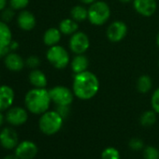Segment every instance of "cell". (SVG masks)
<instances>
[{
	"label": "cell",
	"mask_w": 159,
	"mask_h": 159,
	"mask_svg": "<svg viewBox=\"0 0 159 159\" xmlns=\"http://www.w3.org/2000/svg\"><path fill=\"white\" fill-rule=\"evenodd\" d=\"M99 80L91 71H84L74 75L72 91L74 96L81 100H89L99 91Z\"/></svg>",
	"instance_id": "cell-1"
},
{
	"label": "cell",
	"mask_w": 159,
	"mask_h": 159,
	"mask_svg": "<svg viewBox=\"0 0 159 159\" xmlns=\"http://www.w3.org/2000/svg\"><path fill=\"white\" fill-rule=\"evenodd\" d=\"M52 103L49 90L46 88H32L25 96V109L36 115H41L49 111Z\"/></svg>",
	"instance_id": "cell-2"
},
{
	"label": "cell",
	"mask_w": 159,
	"mask_h": 159,
	"mask_svg": "<svg viewBox=\"0 0 159 159\" xmlns=\"http://www.w3.org/2000/svg\"><path fill=\"white\" fill-rule=\"evenodd\" d=\"M64 120L56 111H47L39 117V128L44 135L52 136L61 130Z\"/></svg>",
	"instance_id": "cell-3"
},
{
	"label": "cell",
	"mask_w": 159,
	"mask_h": 159,
	"mask_svg": "<svg viewBox=\"0 0 159 159\" xmlns=\"http://www.w3.org/2000/svg\"><path fill=\"white\" fill-rule=\"evenodd\" d=\"M111 9L104 1H96L88 9V20L94 25H103L110 19Z\"/></svg>",
	"instance_id": "cell-4"
},
{
	"label": "cell",
	"mask_w": 159,
	"mask_h": 159,
	"mask_svg": "<svg viewBox=\"0 0 159 159\" xmlns=\"http://www.w3.org/2000/svg\"><path fill=\"white\" fill-rule=\"evenodd\" d=\"M46 58L49 63L57 69H64L70 62L67 51L58 44L49 47L46 52Z\"/></svg>",
	"instance_id": "cell-5"
},
{
	"label": "cell",
	"mask_w": 159,
	"mask_h": 159,
	"mask_svg": "<svg viewBox=\"0 0 159 159\" xmlns=\"http://www.w3.org/2000/svg\"><path fill=\"white\" fill-rule=\"evenodd\" d=\"M52 102H53L56 106H70L74 99V93L69 88L66 86H54L49 90Z\"/></svg>",
	"instance_id": "cell-6"
},
{
	"label": "cell",
	"mask_w": 159,
	"mask_h": 159,
	"mask_svg": "<svg viewBox=\"0 0 159 159\" xmlns=\"http://www.w3.org/2000/svg\"><path fill=\"white\" fill-rule=\"evenodd\" d=\"M90 47V39L84 32L77 31L69 39V48L75 54H84Z\"/></svg>",
	"instance_id": "cell-7"
},
{
	"label": "cell",
	"mask_w": 159,
	"mask_h": 159,
	"mask_svg": "<svg viewBox=\"0 0 159 159\" xmlns=\"http://www.w3.org/2000/svg\"><path fill=\"white\" fill-rule=\"evenodd\" d=\"M6 121L12 126L25 125L28 120V111L23 107L12 106L6 111Z\"/></svg>",
	"instance_id": "cell-8"
},
{
	"label": "cell",
	"mask_w": 159,
	"mask_h": 159,
	"mask_svg": "<svg viewBox=\"0 0 159 159\" xmlns=\"http://www.w3.org/2000/svg\"><path fill=\"white\" fill-rule=\"evenodd\" d=\"M14 150L15 154L19 159H34L39 152L37 144L31 140H23L19 142Z\"/></svg>",
	"instance_id": "cell-9"
},
{
	"label": "cell",
	"mask_w": 159,
	"mask_h": 159,
	"mask_svg": "<svg viewBox=\"0 0 159 159\" xmlns=\"http://www.w3.org/2000/svg\"><path fill=\"white\" fill-rule=\"evenodd\" d=\"M19 143V137L15 129L7 126L0 131V145L6 150H13Z\"/></svg>",
	"instance_id": "cell-10"
},
{
	"label": "cell",
	"mask_w": 159,
	"mask_h": 159,
	"mask_svg": "<svg viewBox=\"0 0 159 159\" xmlns=\"http://www.w3.org/2000/svg\"><path fill=\"white\" fill-rule=\"evenodd\" d=\"M127 34V26L122 21L111 23L107 29V38L111 42H119L123 40Z\"/></svg>",
	"instance_id": "cell-11"
},
{
	"label": "cell",
	"mask_w": 159,
	"mask_h": 159,
	"mask_svg": "<svg viewBox=\"0 0 159 159\" xmlns=\"http://www.w3.org/2000/svg\"><path fill=\"white\" fill-rule=\"evenodd\" d=\"M4 65L11 72H20L25 66V60L16 52H10L4 58Z\"/></svg>",
	"instance_id": "cell-12"
},
{
	"label": "cell",
	"mask_w": 159,
	"mask_h": 159,
	"mask_svg": "<svg viewBox=\"0 0 159 159\" xmlns=\"http://www.w3.org/2000/svg\"><path fill=\"white\" fill-rule=\"evenodd\" d=\"M135 11L144 17H150L154 14L157 9L156 0H133Z\"/></svg>",
	"instance_id": "cell-13"
},
{
	"label": "cell",
	"mask_w": 159,
	"mask_h": 159,
	"mask_svg": "<svg viewBox=\"0 0 159 159\" xmlns=\"http://www.w3.org/2000/svg\"><path fill=\"white\" fill-rule=\"evenodd\" d=\"M15 99V93L12 87L7 84L0 85V111H7L12 107Z\"/></svg>",
	"instance_id": "cell-14"
},
{
	"label": "cell",
	"mask_w": 159,
	"mask_h": 159,
	"mask_svg": "<svg viewBox=\"0 0 159 159\" xmlns=\"http://www.w3.org/2000/svg\"><path fill=\"white\" fill-rule=\"evenodd\" d=\"M16 22L19 28H21L24 31H31L35 28L37 25V20L35 15L31 11L25 10L21 11L17 14Z\"/></svg>",
	"instance_id": "cell-15"
},
{
	"label": "cell",
	"mask_w": 159,
	"mask_h": 159,
	"mask_svg": "<svg viewBox=\"0 0 159 159\" xmlns=\"http://www.w3.org/2000/svg\"><path fill=\"white\" fill-rule=\"evenodd\" d=\"M28 81L30 84L35 88H45L48 84L45 73L38 68L32 69L30 71L28 75Z\"/></svg>",
	"instance_id": "cell-16"
},
{
	"label": "cell",
	"mask_w": 159,
	"mask_h": 159,
	"mask_svg": "<svg viewBox=\"0 0 159 159\" xmlns=\"http://www.w3.org/2000/svg\"><path fill=\"white\" fill-rule=\"evenodd\" d=\"M70 66H71V69L74 72V74L82 73L88 69L89 60L84 54H76V56L72 59Z\"/></svg>",
	"instance_id": "cell-17"
},
{
	"label": "cell",
	"mask_w": 159,
	"mask_h": 159,
	"mask_svg": "<svg viewBox=\"0 0 159 159\" xmlns=\"http://www.w3.org/2000/svg\"><path fill=\"white\" fill-rule=\"evenodd\" d=\"M61 36H62V33L59 30V28L51 27L45 31L43 35V42L45 45L49 47L57 45L58 42L61 40Z\"/></svg>",
	"instance_id": "cell-18"
},
{
	"label": "cell",
	"mask_w": 159,
	"mask_h": 159,
	"mask_svg": "<svg viewBox=\"0 0 159 159\" xmlns=\"http://www.w3.org/2000/svg\"><path fill=\"white\" fill-rule=\"evenodd\" d=\"M12 40V32L9 24L0 20V47H9Z\"/></svg>",
	"instance_id": "cell-19"
},
{
	"label": "cell",
	"mask_w": 159,
	"mask_h": 159,
	"mask_svg": "<svg viewBox=\"0 0 159 159\" xmlns=\"http://www.w3.org/2000/svg\"><path fill=\"white\" fill-rule=\"evenodd\" d=\"M78 29H79V25L72 18L64 19L59 24V30L64 35H73L78 31Z\"/></svg>",
	"instance_id": "cell-20"
},
{
	"label": "cell",
	"mask_w": 159,
	"mask_h": 159,
	"mask_svg": "<svg viewBox=\"0 0 159 159\" xmlns=\"http://www.w3.org/2000/svg\"><path fill=\"white\" fill-rule=\"evenodd\" d=\"M70 15L71 18L75 20L77 23L84 22L86 19H88V10L82 5H77L71 9Z\"/></svg>",
	"instance_id": "cell-21"
},
{
	"label": "cell",
	"mask_w": 159,
	"mask_h": 159,
	"mask_svg": "<svg viewBox=\"0 0 159 159\" xmlns=\"http://www.w3.org/2000/svg\"><path fill=\"white\" fill-rule=\"evenodd\" d=\"M152 86V81L148 75H141L137 81V89L141 94L148 93Z\"/></svg>",
	"instance_id": "cell-22"
},
{
	"label": "cell",
	"mask_w": 159,
	"mask_h": 159,
	"mask_svg": "<svg viewBox=\"0 0 159 159\" xmlns=\"http://www.w3.org/2000/svg\"><path fill=\"white\" fill-rule=\"evenodd\" d=\"M156 112L153 111V110H150V111H144L141 115H140V118H139V123L142 126H145V127H150V126H152L155 122H156Z\"/></svg>",
	"instance_id": "cell-23"
},
{
	"label": "cell",
	"mask_w": 159,
	"mask_h": 159,
	"mask_svg": "<svg viewBox=\"0 0 159 159\" xmlns=\"http://www.w3.org/2000/svg\"><path fill=\"white\" fill-rule=\"evenodd\" d=\"M101 159H121V153L115 147L109 146L102 151Z\"/></svg>",
	"instance_id": "cell-24"
},
{
	"label": "cell",
	"mask_w": 159,
	"mask_h": 159,
	"mask_svg": "<svg viewBox=\"0 0 159 159\" xmlns=\"http://www.w3.org/2000/svg\"><path fill=\"white\" fill-rule=\"evenodd\" d=\"M143 158L144 159H159V150L152 145L143 148Z\"/></svg>",
	"instance_id": "cell-25"
},
{
	"label": "cell",
	"mask_w": 159,
	"mask_h": 159,
	"mask_svg": "<svg viewBox=\"0 0 159 159\" xmlns=\"http://www.w3.org/2000/svg\"><path fill=\"white\" fill-rule=\"evenodd\" d=\"M15 16H16L15 11L13 9H11L10 6L7 7L6 9H4L2 11H0V20L7 23V24H10L14 19Z\"/></svg>",
	"instance_id": "cell-26"
},
{
	"label": "cell",
	"mask_w": 159,
	"mask_h": 159,
	"mask_svg": "<svg viewBox=\"0 0 159 159\" xmlns=\"http://www.w3.org/2000/svg\"><path fill=\"white\" fill-rule=\"evenodd\" d=\"M29 5V0H9V6L15 11H23Z\"/></svg>",
	"instance_id": "cell-27"
},
{
	"label": "cell",
	"mask_w": 159,
	"mask_h": 159,
	"mask_svg": "<svg viewBox=\"0 0 159 159\" xmlns=\"http://www.w3.org/2000/svg\"><path fill=\"white\" fill-rule=\"evenodd\" d=\"M128 147L132 151H140L144 148V142L140 138H132L128 141Z\"/></svg>",
	"instance_id": "cell-28"
},
{
	"label": "cell",
	"mask_w": 159,
	"mask_h": 159,
	"mask_svg": "<svg viewBox=\"0 0 159 159\" xmlns=\"http://www.w3.org/2000/svg\"><path fill=\"white\" fill-rule=\"evenodd\" d=\"M151 105L152 109L159 114V88H157L152 95L151 98Z\"/></svg>",
	"instance_id": "cell-29"
},
{
	"label": "cell",
	"mask_w": 159,
	"mask_h": 159,
	"mask_svg": "<svg viewBox=\"0 0 159 159\" xmlns=\"http://www.w3.org/2000/svg\"><path fill=\"white\" fill-rule=\"evenodd\" d=\"M25 66H27L31 69L38 68L40 66V59L36 55H31L25 60Z\"/></svg>",
	"instance_id": "cell-30"
},
{
	"label": "cell",
	"mask_w": 159,
	"mask_h": 159,
	"mask_svg": "<svg viewBox=\"0 0 159 159\" xmlns=\"http://www.w3.org/2000/svg\"><path fill=\"white\" fill-rule=\"evenodd\" d=\"M55 111L64 118H67L69 113H70V107L69 106H66V105H63V106H56V109Z\"/></svg>",
	"instance_id": "cell-31"
},
{
	"label": "cell",
	"mask_w": 159,
	"mask_h": 159,
	"mask_svg": "<svg viewBox=\"0 0 159 159\" xmlns=\"http://www.w3.org/2000/svg\"><path fill=\"white\" fill-rule=\"evenodd\" d=\"M10 52H11L10 50V47H5V48H1V47H0V59L4 58Z\"/></svg>",
	"instance_id": "cell-32"
},
{
	"label": "cell",
	"mask_w": 159,
	"mask_h": 159,
	"mask_svg": "<svg viewBox=\"0 0 159 159\" xmlns=\"http://www.w3.org/2000/svg\"><path fill=\"white\" fill-rule=\"evenodd\" d=\"M19 46H20V45H19V43H18L17 41H15V40H12V41H11V43L10 44V46H9V47H10V50H11V52H15V51H16V50L19 48Z\"/></svg>",
	"instance_id": "cell-33"
},
{
	"label": "cell",
	"mask_w": 159,
	"mask_h": 159,
	"mask_svg": "<svg viewBox=\"0 0 159 159\" xmlns=\"http://www.w3.org/2000/svg\"><path fill=\"white\" fill-rule=\"evenodd\" d=\"M9 5V0H0V11L6 9Z\"/></svg>",
	"instance_id": "cell-34"
},
{
	"label": "cell",
	"mask_w": 159,
	"mask_h": 159,
	"mask_svg": "<svg viewBox=\"0 0 159 159\" xmlns=\"http://www.w3.org/2000/svg\"><path fill=\"white\" fill-rule=\"evenodd\" d=\"M5 120H6V117H5V115L3 114V111H0V127H1V126L3 125Z\"/></svg>",
	"instance_id": "cell-35"
},
{
	"label": "cell",
	"mask_w": 159,
	"mask_h": 159,
	"mask_svg": "<svg viewBox=\"0 0 159 159\" xmlns=\"http://www.w3.org/2000/svg\"><path fill=\"white\" fill-rule=\"evenodd\" d=\"M80 2L81 3H83V4H93V3H95L96 1H98V0H79Z\"/></svg>",
	"instance_id": "cell-36"
},
{
	"label": "cell",
	"mask_w": 159,
	"mask_h": 159,
	"mask_svg": "<svg viewBox=\"0 0 159 159\" xmlns=\"http://www.w3.org/2000/svg\"><path fill=\"white\" fill-rule=\"evenodd\" d=\"M3 159H19V158H18L17 155L14 153V154H8V155H6L5 157H3Z\"/></svg>",
	"instance_id": "cell-37"
},
{
	"label": "cell",
	"mask_w": 159,
	"mask_h": 159,
	"mask_svg": "<svg viewBox=\"0 0 159 159\" xmlns=\"http://www.w3.org/2000/svg\"><path fill=\"white\" fill-rule=\"evenodd\" d=\"M119 1L121 3H124V4H126V3H129L130 1H132V0H119Z\"/></svg>",
	"instance_id": "cell-38"
},
{
	"label": "cell",
	"mask_w": 159,
	"mask_h": 159,
	"mask_svg": "<svg viewBox=\"0 0 159 159\" xmlns=\"http://www.w3.org/2000/svg\"><path fill=\"white\" fill-rule=\"evenodd\" d=\"M156 44H157V46L159 47V33H158V35H157V37H156Z\"/></svg>",
	"instance_id": "cell-39"
},
{
	"label": "cell",
	"mask_w": 159,
	"mask_h": 159,
	"mask_svg": "<svg viewBox=\"0 0 159 159\" xmlns=\"http://www.w3.org/2000/svg\"><path fill=\"white\" fill-rule=\"evenodd\" d=\"M0 80H1V76H0Z\"/></svg>",
	"instance_id": "cell-40"
}]
</instances>
